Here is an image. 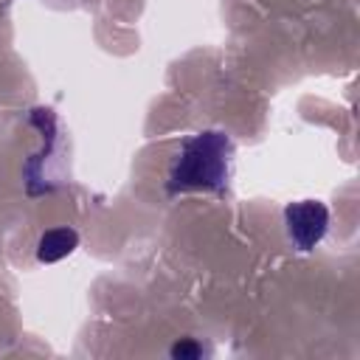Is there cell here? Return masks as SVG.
<instances>
[{
  "label": "cell",
  "instance_id": "6da1fadb",
  "mask_svg": "<svg viewBox=\"0 0 360 360\" xmlns=\"http://www.w3.org/2000/svg\"><path fill=\"white\" fill-rule=\"evenodd\" d=\"M233 143L219 129L194 132L180 141L169 172H166V194H191V191H222L231 177Z\"/></svg>",
  "mask_w": 360,
  "mask_h": 360
},
{
  "label": "cell",
  "instance_id": "7a4b0ae2",
  "mask_svg": "<svg viewBox=\"0 0 360 360\" xmlns=\"http://www.w3.org/2000/svg\"><path fill=\"white\" fill-rule=\"evenodd\" d=\"M284 228H287L290 242L298 250H312L329 228V208L318 200L290 202L284 208Z\"/></svg>",
  "mask_w": 360,
  "mask_h": 360
},
{
  "label": "cell",
  "instance_id": "277c9868",
  "mask_svg": "<svg viewBox=\"0 0 360 360\" xmlns=\"http://www.w3.org/2000/svg\"><path fill=\"white\" fill-rule=\"evenodd\" d=\"M200 354H202V346L197 340H191V338L177 340L172 346V357H180V360H191V357H200Z\"/></svg>",
  "mask_w": 360,
  "mask_h": 360
},
{
  "label": "cell",
  "instance_id": "3957f363",
  "mask_svg": "<svg viewBox=\"0 0 360 360\" xmlns=\"http://www.w3.org/2000/svg\"><path fill=\"white\" fill-rule=\"evenodd\" d=\"M76 245H79V233H76L73 228H68V225L51 228V231H45V233L39 236V242H37V259H39L42 264L59 262V259L70 256V253L76 250Z\"/></svg>",
  "mask_w": 360,
  "mask_h": 360
}]
</instances>
